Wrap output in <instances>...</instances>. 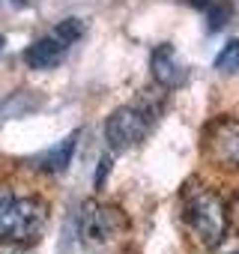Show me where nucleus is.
<instances>
[{"instance_id": "423d86ee", "label": "nucleus", "mask_w": 239, "mask_h": 254, "mask_svg": "<svg viewBox=\"0 0 239 254\" xmlns=\"http://www.w3.org/2000/svg\"><path fill=\"white\" fill-rule=\"evenodd\" d=\"M150 69H153V78L159 87L171 90V87H179L182 78H185V66L179 63L174 45H159L150 57Z\"/></svg>"}, {"instance_id": "f03ea898", "label": "nucleus", "mask_w": 239, "mask_h": 254, "mask_svg": "<svg viewBox=\"0 0 239 254\" xmlns=\"http://www.w3.org/2000/svg\"><path fill=\"white\" fill-rule=\"evenodd\" d=\"M48 224V203L36 194H6L0 200V239L36 242Z\"/></svg>"}, {"instance_id": "20e7f679", "label": "nucleus", "mask_w": 239, "mask_h": 254, "mask_svg": "<svg viewBox=\"0 0 239 254\" xmlns=\"http://www.w3.org/2000/svg\"><path fill=\"white\" fill-rule=\"evenodd\" d=\"M162 102H150V96H144L141 102L135 105H123V108H117L108 123H105V138L114 150H129V147H138L147 132H150V126L159 114Z\"/></svg>"}, {"instance_id": "7ed1b4c3", "label": "nucleus", "mask_w": 239, "mask_h": 254, "mask_svg": "<svg viewBox=\"0 0 239 254\" xmlns=\"http://www.w3.org/2000/svg\"><path fill=\"white\" fill-rule=\"evenodd\" d=\"M78 230H81V239L87 248L93 251H114L120 242L126 239V230H129V221H126V212L114 206V203H105V200H87L78 212Z\"/></svg>"}, {"instance_id": "9d476101", "label": "nucleus", "mask_w": 239, "mask_h": 254, "mask_svg": "<svg viewBox=\"0 0 239 254\" xmlns=\"http://www.w3.org/2000/svg\"><path fill=\"white\" fill-rule=\"evenodd\" d=\"M215 69L218 72H227V75L239 72V39H230V42L221 45V51L215 57Z\"/></svg>"}, {"instance_id": "f8f14e48", "label": "nucleus", "mask_w": 239, "mask_h": 254, "mask_svg": "<svg viewBox=\"0 0 239 254\" xmlns=\"http://www.w3.org/2000/svg\"><path fill=\"white\" fill-rule=\"evenodd\" d=\"M108 165H111L108 159L99 162V171H96V189H102V183H105V177H108Z\"/></svg>"}, {"instance_id": "1a4fd4ad", "label": "nucleus", "mask_w": 239, "mask_h": 254, "mask_svg": "<svg viewBox=\"0 0 239 254\" xmlns=\"http://www.w3.org/2000/svg\"><path fill=\"white\" fill-rule=\"evenodd\" d=\"M191 6L203 9V15H206V21H209V27H212V30L224 27V24L230 21V15H233L230 0H191Z\"/></svg>"}, {"instance_id": "39448f33", "label": "nucleus", "mask_w": 239, "mask_h": 254, "mask_svg": "<svg viewBox=\"0 0 239 254\" xmlns=\"http://www.w3.org/2000/svg\"><path fill=\"white\" fill-rule=\"evenodd\" d=\"M203 156L224 171H239V120L218 117L203 132Z\"/></svg>"}, {"instance_id": "ddd939ff", "label": "nucleus", "mask_w": 239, "mask_h": 254, "mask_svg": "<svg viewBox=\"0 0 239 254\" xmlns=\"http://www.w3.org/2000/svg\"><path fill=\"white\" fill-rule=\"evenodd\" d=\"M230 215L239 221V194H236V200H233V206H230Z\"/></svg>"}, {"instance_id": "4468645a", "label": "nucleus", "mask_w": 239, "mask_h": 254, "mask_svg": "<svg viewBox=\"0 0 239 254\" xmlns=\"http://www.w3.org/2000/svg\"><path fill=\"white\" fill-rule=\"evenodd\" d=\"M3 42H6V39H3V36H0V48H3Z\"/></svg>"}, {"instance_id": "9b49d317", "label": "nucleus", "mask_w": 239, "mask_h": 254, "mask_svg": "<svg viewBox=\"0 0 239 254\" xmlns=\"http://www.w3.org/2000/svg\"><path fill=\"white\" fill-rule=\"evenodd\" d=\"M81 33H84V24H81V18H63V21L54 27V36H57V39H63L66 45L78 42V39H81Z\"/></svg>"}, {"instance_id": "6e6552de", "label": "nucleus", "mask_w": 239, "mask_h": 254, "mask_svg": "<svg viewBox=\"0 0 239 254\" xmlns=\"http://www.w3.org/2000/svg\"><path fill=\"white\" fill-rule=\"evenodd\" d=\"M75 144H78V132L66 135L60 144H54V147H48L45 153H39V156L33 159V165H36L39 171H45V174H63V171L72 165Z\"/></svg>"}, {"instance_id": "f257e3e1", "label": "nucleus", "mask_w": 239, "mask_h": 254, "mask_svg": "<svg viewBox=\"0 0 239 254\" xmlns=\"http://www.w3.org/2000/svg\"><path fill=\"white\" fill-rule=\"evenodd\" d=\"M182 218L194 233V239L206 248H218L227 239L230 206L218 191L206 186H191L182 191Z\"/></svg>"}, {"instance_id": "0eeeda50", "label": "nucleus", "mask_w": 239, "mask_h": 254, "mask_svg": "<svg viewBox=\"0 0 239 254\" xmlns=\"http://www.w3.org/2000/svg\"><path fill=\"white\" fill-rule=\"evenodd\" d=\"M66 51H69V45L51 33V36H42V39H36V42H33V45L24 51V63H27L30 69H39V72H45V69H54V66H60V63L66 60Z\"/></svg>"}]
</instances>
